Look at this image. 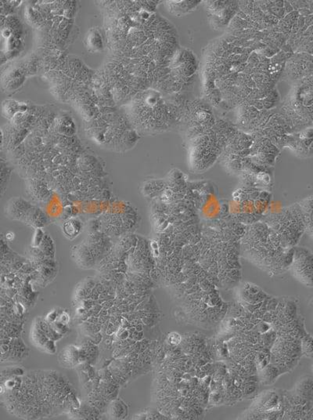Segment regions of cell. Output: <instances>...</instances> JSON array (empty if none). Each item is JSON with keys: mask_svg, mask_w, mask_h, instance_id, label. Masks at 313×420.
Wrapping results in <instances>:
<instances>
[{"mask_svg": "<svg viewBox=\"0 0 313 420\" xmlns=\"http://www.w3.org/2000/svg\"><path fill=\"white\" fill-rule=\"evenodd\" d=\"M244 255L268 272L278 274L291 268L294 248L270 228L266 223L252 224L243 239Z\"/></svg>", "mask_w": 313, "mask_h": 420, "instance_id": "obj_1", "label": "cell"}, {"mask_svg": "<svg viewBox=\"0 0 313 420\" xmlns=\"http://www.w3.org/2000/svg\"><path fill=\"white\" fill-rule=\"evenodd\" d=\"M297 279L306 285H313V256L304 249H294L291 268Z\"/></svg>", "mask_w": 313, "mask_h": 420, "instance_id": "obj_2", "label": "cell"}, {"mask_svg": "<svg viewBox=\"0 0 313 420\" xmlns=\"http://www.w3.org/2000/svg\"><path fill=\"white\" fill-rule=\"evenodd\" d=\"M33 205L21 198H13L7 201L5 214L11 220L24 221Z\"/></svg>", "mask_w": 313, "mask_h": 420, "instance_id": "obj_3", "label": "cell"}, {"mask_svg": "<svg viewBox=\"0 0 313 420\" xmlns=\"http://www.w3.org/2000/svg\"><path fill=\"white\" fill-rule=\"evenodd\" d=\"M72 258L80 268L84 269L94 268L97 262L90 250L88 244L86 243L73 247Z\"/></svg>", "mask_w": 313, "mask_h": 420, "instance_id": "obj_4", "label": "cell"}, {"mask_svg": "<svg viewBox=\"0 0 313 420\" xmlns=\"http://www.w3.org/2000/svg\"><path fill=\"white\" fill-rule=\"evenodd\" d=\"M79 347L68 345L64 347L58 355L60 365L66 368H76L79 365Z\"/></svg>", "mask_w": 313, "mask_h": 420, "instance_id": "obj_5", "label": "cell"}, {"mask_svg": "<svg viewBox=\"0 0 313 420\" xmlns=\"http://www.w3.org/2000/svg\"><path fill=\"white\" fill-rule=\"evenodd\" d=\"M23 223L32 226L33 228H35V229L43 228L48 224L45 214L40 208L35 206H32V208L30 209Z\"/></svg>", "mask_w": 313, "mask_h": 420, "instance_id": "obj_6", "label": "cell"}, {"mask_svg": "<svg viewBox=\"0 0 313 420\" xmlns=\"http://www.w3.org/2000/svg\"><path fill=\"white\" fill-rule=\"evenodd\" d=\"M83 229V224L78 218H71L63 224L62 231L64 236L69 240L75 239Z\"/></svg>", "mask_w": 313, "mask_h": 420, "instance_id": "obj_7", "label": "cell"}, {"mask_svg": "<svg viewBox=\"0 0 313 420\" xmlns=\"http://www.w3.org/2000/svg\"><path fill=\"white\" fill-rule=\"evenodd\" d=\"M108 412L111 418H124L128 415V407L122 400L116 398L110 402Z\"/></svg>", "mask_w": 313, "mask_h": 420, "instance_id": "obj_8", "label": "cell"}, {"mask_svg": "<svg viewBox=\"0 0 313 420\" xmlns=\"http://www.w3.org/2000/svg\"><path fill=\"white\" fill-rule=\"evenodd\" d=\"M30 340H31V343H32L33 345L35 346L37 349L42 351V347L47 344V341L51 340V339L49 338L46 335L45 332L33 321L32 326L31 328Z\"/></svg>", "mask_w": 313, "mask_h": 420, "instance_id": "obj_9", "label": "cell"}, {"mask_svg": "<svg viewBox=\"0 0 313 420\" xmlns=\"http://www.w3.org/2000/svg\"><path fill=\"white\" fill-rule=\"evenodd\" d=\"M297 391L300 397L303 399H313V378L305 377L297 384Z\"/></svg>", "mask_w": 313, "mask_h": 420, "instance_id": "obj_10", "label": "cell"}, {"mask_svg": "<svg viewBox=\"0 0 313 420\" xmlns=\"http://www.w3.org/2000/svg\"><path fill=\"white\" fill-rule=\"evenodd\" d=\"M38 248L42 250L47 257L54 258V254H55V245H54L52 238L49 235L44 236L43 239L41 241Z\"/></svg>", "mask_w": 313, "mask_h": 420, "instance_id": "obj_11", "label": "cell"}, {"mask_svg": "<svg viewBox=\"0 0 313 420\" xmlns=\"http://www.w3.org/2000/svg\"><path fill=\"white\" fill-rule=\"evenodd\" d=\"M301 352L308 358H313V337L304 335L301 340Z\"/></svg>", "mask_w": 313, "mask_h": 420, "instance_id": "obj_12", "label": "cell"}, {"mask_svg": "<svg viewBox=\"0 0 313 420\" xmlns=\"http://www.w3.org/2000/svg\"><path fill=\"white\" fill-rule=\"evenodd\" d=\"M88 35V39L87 40H95V41H87L88 45V48L92 49L94 51H100L102 47V40H101V36L100 34L96 32L95 31H92Z\"/></svg>", "mask_w": 313, "mask_h": 420, "instance_id": "obj_13", "label": "cell"}, {"mask_svg": "<svg viewBox=\"0 0 313 420\" xmlns=\"http://www.w3.org/2000/svg\"><path fill=\"white\" fill-rule=\"evenodd\" d=\"M50 325L58 333L61 334L62 335H67L69 332L70 328L68 325H65V324H63V323L59 322V321H55V322L50 324Z\"/></svg>", "mask_w": 313, "mask_h": 420, "instance_id": "obj_14", "label": "cell"}, {"mask_svg": "<svg viewBox=\"0 0 313 420\" xmlns=\"http://www.w3.org/2000/svg\"><path fill=\"white\" fill-rule=\"evenodd\" d=\"M44 236H45V235H44V232L42 231V230H41V228H36V229H35V236L33 238L31 246H39L40 243H41V241H42V239H43Z\"/></svg>", "mask_w": 313, "mask_h": 420, "instance_id": "obj_15", "label": "cell"}, {"mask_svg": "<svg viewBox=\"0 0 313 420\" xmlns=\"http://www.w3.org/2000/svg\"><path fill=\"white\" fill-rule=\"evenodd\" d=\"M182 341V337L177 332H173L168 334L167 342L171 346H177Z\"/></svg>", "mask_w": 313, "mask_h": 420, "instance_id": "obj_16", "label": "cell"}, {"mask_svg": "<svg viewBox=\"0 0 313 420\" xmlns=\"http://www.w3.org/2000/svg\"><path fill=\"white\" fill-rule=\"evenodd\" d=\"M56 341L53 340H49L47 344L42 347V352L47 354H55L57 352V347H56Z\"/></svg>", "mask_w": 313, "mask_h": 420, "instance_id": "obj_17", "label": "cell"}, {"mask_svg": "<svg viewBox=\"0 0 313 420\" xmlns=\"http://www.w3.org/2000/svg\"><path fill=\"white\" fill-rule=\"evenodd\" d=\"M208 117L209 114L205 110H199L196 112V118L198 122H204L205 120L208 119Z\"/></svg>", "mask_w": 313, "mask_h": 420, "instance_id": "obj_18", "label": "cell"}, {"mask_svg": "<svg viewBox=\"0 0 313 420\" xmlns=\"http://www.w3.org/2000/svg\"><path fill=\"white\" fill-rule=\"evenodd\" d=\"M58 316H59V315H58L57 310L54 309L47 314V317L45 318V320L49 323V324H52V323L55 322V321H57Z\"/></svg>", "mask_w": 313, "mask_h": 420, "instance_id": "obj_19", "label": "cell"}, {"mask_svg": "<svg viewBox=\"0 0 313 420\" xmlns=\"http://www.w3.org/2000/svg\"><path fill=\"white\" fill-rule=\"evenodd\" d=\"M88 338L92 341L93 344L99 345V344L102 343L103 340H104V335H103L102 332H99L93 335L92 337H88Z\"/></svg>", "mask_w": 313, "mask_h": 420, "instance_id": "obj_20", "label": "cell"}, {"mask_svg": "<svg viewBox=\"0 0 313 420\" xmlns=\"http://www.w3.org/2000/svg\"><path fill=\"white\" fill-rule=\"evenodd\" d=\"M56 321H59V322L65 324V325H69L70 315L65 311H64L60 314Z\"/></svg>", "mask_w": 313, "mask_h": 420, "instance_id": "obj_21", "label": "cell"}, {"mask_svg": "<svg viewBox=\"0 0 313 420\" xmlns=\"http://www.w3.org/2000/svg\"><path fill=\"white\" fill-rule=\"evenodd\" d=\"M14 376H15V375H14ZM14 376L11 377V378L7 379V381H5V382H4V385H5L7 390L14 389V387H15L16 385L15 379H14Z\"/></svg>", "mask_w": 313, "mask_h": 420, "instance_id": "obj_22", "label": "cell"}, {"mask_svg": "<svg viewBox=\"0 0 313 420\" xmlns=\"http://www.w3.org/2000/svg\"><path fill=\"white\" fill-rule=\"evenodd\" d=\"M129 326L130 321H128V319H126V318H124V317H122V319H121V328H125V329H127V328H128Z\"/></svg>", "mask_w": 313, "mask_h": 420, "instance_id": "obj_23", "label": "cell"}, {"mask_svg": "<svg viewBox=\"0 0 313 420\" xmlns=\"http://www.w3.org/2000/svg\"><path fill=\"white\" fill-rule=\"evenodd\" d=\"M9 351V344H1V346H0V351H1V354H6V353L8 352Z\"/></svg>", "mask_w": 313, "mask_h": 420, "instance_id": "obj_24", "label": "cell"}, {"mask_svg": "<svg viewBox=\"0 0 313 420\" xmlns=\"http://www.w3.org/2000/svg\"><path fill=\"white\" fill-rule=\"evenodd\" d=\"M87 321L93 323V324H97V323H99V317L91 316L87 319Z\"/></svg>", "mask_w": 313, "mask_h": 420, "instance_id": "obj_25", "label": "cell"}, {"mask_svg": "<svg viewBox=\"0 0 313 420\" xmlns=\"http://www.w3.org/2000/svg\"><path fill=\"white\" fill-rule=\"evenodd\" d=\"M109 315L108 310L102 309L101 312L99 313L98 317H105Z\"/></svg>", "mask_w": 313, "mask_h": 420, "instance_id": "obj_26", "label": "cell"}, {"mask_svg": "<svg viewBox=\"0 0 313 420\" xmlns=\"http://www.w3.org/2000/svg\"><path fill=\"white\" fill-rule=\"evenodd\" d=\"M136 329L138 332H143L144 331V325H143V323H139L138 325H137L136 326Z\"/></svg>", "mask_w": 313, "mask_h": 420, "instance_id": "obj_27", "label": "cell"}, {"mask_svg": "<svg viewBox=\"0 0 313 420\" xmlns=\"http://www.w3.org/2000/svg\"><path fill=\"white\" fill-rule=\"evenodd\" d=\"M14 233L9 232L8 233V234H7V236H6V238H7V240H9V241H11V240H12L13 238H14Z\"/></svg>", "mask_w": 313, "mask_h": 420, "instance_id": "obj_28", "label": "cell"}, {"mask_svg": "<svg viewBox=\"0 0 313 420\" xmlns=\"http://www.w3.org/2000/svg\"><path fill=\"white\" fill-rule=\"evenodd\" d=\"M311 369H312V372H313V365H312V368H311Z\"/></svg>", "mask_w": 313, "mask_h": 420, "instance_id": "obj_29", "label": "cell"}, {"mask_svg": "<svg viewBox=\"0 0 313 420\" xmlns=\"http://www.w3.org/2000/svg\"><path fill=\"white\" fill-rule=\"evenodd\" d=\"M312 238H313V233H312Z\"/></svg>", "mask_w": 313, "mask_h": 420, "instance_id": "obj_30", "label": "cell"}]
</instances>
